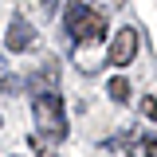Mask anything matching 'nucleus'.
Listing matches in <instances>:
<instances>
[{"label": "nucleus", "instance_id": "obj_5", "mask_svg": "<svg viewBox=\"0 0 157 157\" xmlns=\"http://www.w3.org/2000/svg\"><path fill=\"white\" fill-rule=\"evenodd\" d=\"M28 145H32V153H36V157H55V145L43 141L39 134H28Z\"/></svg>", "mask_w": 157, "mask_h": 157}, {"label": "nucleus", "instance_id": "obj_6", "mask_svg": "<svg viewBox=\"0 0 157 157\" xmlns=\"http://www.w3.org/2000/svg\"><path fill=\"white\" fill-rule=\"evenodd\" d=\"M106 90H110V98H114V102H126V98H130V82L118 75V78H110V86H106Z\"/></svg>", "mask_w": 157, "mask_h": 157}, {"label": "nucleus", "instance_id": "obj_7", "mask_svg": "<svg viewBox=\"0 0 157 157\" xmlns=\"http://www.w3.org/2000/svg\"><path fill=\"white\" fill-rule=\"evenodd\" d=\"M141 153H145V157H157V134H145V137H141Z\"/></svg>", "mask_w": 157, "mask_h": 157}, {"label": "nucleus", "instance_id": "obj_3", "mask_svg": "<svg viewBox=\"0 0 157 157\" xmlns=\"http://www.w3.org/2000/svg\"><path fill=\"white\" fill-rule=\"evenodd\" d=\"M134 55H137V28L126 24V28H118V32H114V43H110L106 63L122 71V67H130V63H134Z\"/></svg>", "mask_w": 157, "mask_h": 157}, {"label": "nucleus", "instance_id": "obj_2", "mask_svg": "<svg viewBox=\"0 0 157 157\" xmlns=\"http://www.w3.org/2000/svg\"><path fill=\"white\" fill-rule=\"evenodd\" d=\"M63 28H67V36H71L75 47H94V43L106 39V16L94 12L86 0H71V4H67Z\"/></svg>", "mask_w": 157, "mask_h": 157}, {"label": "nucleus", "instance_id": "obj_8", "mask_svg": "<svg viewBox=\"0 0 157 157\" xmlns=\"http://www.w3.org/2000/svg\"><path fill=\"white\" fill-rule=\"evenodd\" d=\"M141 114L149 122H157V98H141Z\"/></svg>", "mask_w": 157, "mask_h": 157}, {"label": "nucleus", "instance_id": "obj_9", "mask_svg": "<svg viewBox=\"0 0 157 157\" xmlns=\"http://www.w3.org/2000/svg\"><path fill=\"white\" fill-rule=\"evenodd\" d=\"M16 86H20L16 78H0V90H16Z\"/></svg>", "mask_w": 157, "mask_h": 157}, {"label": "nucleus", "instance_id": "obj_10", "mask_svg": "<svg viewBox=\"0 0 157 157\" xmlns=\"http://www.w3.org/2000/svg\"><path fill=\"white\" fill-rule=\"evenodd\" d=\"M55 4H59V0H43V12L51 16V12H55Z\"/></svg>", "mask_w": 157, "mask_h": 157}, {"label": "nucleus", "instance_id": "obj_4", "mask_svg": "<svg viewBox=\"0 0 157 157\" xmlns=\"http://www.w3.org/2000/svg\"><path fill=\"white\" fill-rule=\"evenodd\" d=\"M36 43V32H32V24L20 16V12H12V20H8V32H4V47L12 51V55H20V51H28Z\"/></svg>", "mask_w": 157, "mask_h": 157}, {"label": "nucleus", "instance_id": "obj_1", "mask_svg": "<svg viewBox=\"0 0 157 157\" xmlns=\"http://www.w3.org/2000/svg\"><path fill=\"white\" fill-rule=\"evenodd\" d=\"M32 118H36V134L43 137V141H51V145H59L63 137L71 134L67 110H63V94H59L55 86L32 90Z\"/></svg>", "mask_w": 157, "mask_h": 157}]
</instances>
